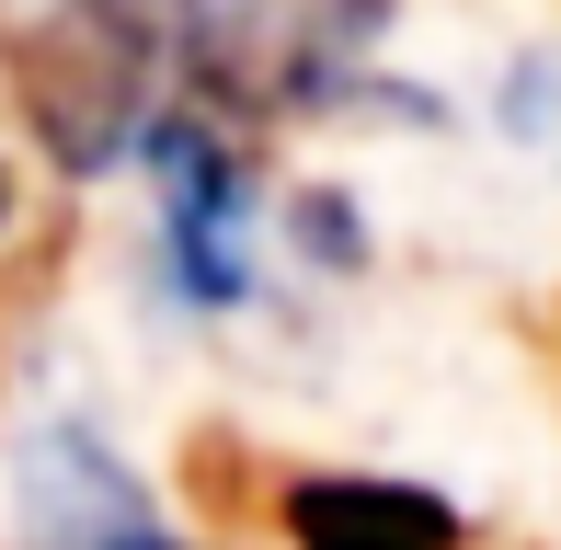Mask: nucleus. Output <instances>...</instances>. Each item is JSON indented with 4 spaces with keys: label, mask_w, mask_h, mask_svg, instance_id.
<instances>
[{
    "label": "nucleus",
    "mask_w": 561,
    "mask_h": 550,
    "mask_svg": "<svg viewBox=\"0 0 561 550\" xmlns=\"http://www.w3.org/2000/svg\"><path fill=\"white\" fill-rule=\"evenodd\" d=\"M287 539L298 550H470L447 493L390 482V470H310V482H287Z\"/></svg>",
    "instance_id": "5"
},
{
    "label": "nucleus",
    "mask_w": 561,
    "mask_h": 550,
    "mask_svg": "<svg viewBox=\"0 0 561 550\" xmlns=\"http://www.w3.org/2000/svg\"><path fill=\"white\" fill-rule=\"evenodd\" d=\"M378 12L390 0H195L184 58L207 69L218 104H321Z\"/></svg>",
    "instance_id": "2"
},
{
    "label": "nucleus",
    "mask_w": 561,
    "mask_h": 550,
    "mask_svg": "<svg viewBox=\"0 0 561 550\" xmlns=\"http://www.w3.org/2000/svg\"><path fill=\"white\" fill-rule=\"evenodd\" d=\"M23 528H35V550H184L149 505V482L92 424H35L23 436Z\"/></svg>",
    "instance_id": "4"
},
{
    "label": "nucleus",
    "mask_w": 561,
    "mask_h": 550,
    "mask_svg": "<svg viewBox=\"0 0 561 550\" xmlns=\"http://www.w3.org/2000/svg\"><path fill=\"white\" fill-rule=\"evenodd\" d=\"M0 218H12V172H0Z\"/></svg>",
    "instance_id": "6"
},
{
    "label": "nucleus",
    "mask_w": 561,
    "mask_h": 550,
    "mask_svg": "<svg viewBox=\"0 0 561 550\" xmlns=\"http://www.w3.org/2000/svg\"><path fill=\"white\" fill-rule=\"evenodd\" d=\"M149 184H161V264L172 298L195 310H241L252 298V172L207 115H161L149 127Z\"/></svg>",
    "instance_id": "3"
},
{
    "label": "nucleus",
    "mask_w": 561,
    "mask_h": 550,
    "mask_svg": "<svg viewBox=\"0 0 561 550\" xmlns=\"http://www.w3.org/2000/svg\"><path fill=\"white\" fill-rule=\"evenodd\" d=\"M161 58H172V0H58L23 35V115L58 149V172H115L149 149Z\"/></svg>",
    "instance_id": "1"
}]
</instances>
